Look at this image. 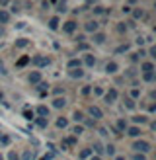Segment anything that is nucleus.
<instances>
[{"label": "nucleus", "instance_id": "1a4fd4ad", "mask_svg": "<svg viewBox=\"0 0 156 160\" xmlns=\"http://www.w3.org/2000/svg\"><path fill=\"white\" fill-rule=\"evenodd\" d=\"M105 72L107 74H115L117 72V62H107V65H105Z\"/></svg>", "mask_w": 156, "mask_h": 160}, {"label": "nucleus", "instance_id": "9d476101", "mask_svg": "<svg viewBox=\"0 0 156 160\" xmlns=\"http://www.w3.org/2000/svg\"><path fill=\"white\" fill-rule=\"evenodd\" d=\"M65 103H66V100H65V98H55V100H53V108L61 109V108H65Z\"/></svg>", "mask_w": 156, "mask_h": 160}, {"label": "nucleus", "instance_id": "6e6d98bb", "mask_svg": "<svg viewBox=\"0 0 156 160\" xmlns=\"http://www.w3.org/2000/svg\"><path fill=\"white\" fill-rule=\"evenodd\" d=\"M90 160H101V158H100V156H92Z\"/></svg>", "mask_w": 156, "mask_h": 160}, {"label": "nucleus", "instance_id": "ddd939ff", "mask_svg": "<svg viewBox=\"0 0 156 160\" xmlns=\"http://www.w3.org/2000/svg\"><path fill=\"white\" fill-rule=\"evenodd\" d=\"M8 20H10V14L6 10H0V26H2V23H8Z\"/></svg>", "mask_w": 156, "mask_h": 160}, {"label": "nucleus", "instance_id": "ea45409f", "mask_svg": "<svg viewBox=\"0 0 156 160\" xmlns=\"http://www.w3.org/2000/svg\"><path fill=\"white\" fill-rule=\"evenodd\" d=\"M76 142V137H68L66 141H65V145H74Z\"/></svg>", "mask_w": 156, "mask_h": 160}, {"label": "nucleus", "instance_id": "4468645a", "mask_svg": "<svg viewBox=\"0 0 156 160\" xmlns=\"http://www.w3.org/2000/svg\"><path fill=\"white\" fill-rule=\"evenodd\" d=\"M29 45V39H16V47L18 49H23V47Z\"/></svg>", "mask_w": 156, "mask_h": 160}, {"label": "nucleus", "instance_id": "de8ad7c7", "mask_svg": "<svg viewBox=\"0 0 156 160\" xmlns=\"http://www.w3.org/2000/svg\"><path fill=\"white\" fill-rule=\"evenodd\" d=\"M53 154H55V152H49V154H45L41 160H51V158H53Z\"/></svg>", "mask_w": 156, "mask_h": 160}, {"label": "nucleus", "instance_id": "9b49d317", "mask_svg": "<svg viewBox=\"0 0 156 160\" xmlns=\"http://www.w3.org/2000/svg\"><path fill=\"white\" fill-rule=\"evenodd\" d=\"M82 67V61L80 59H70L68 61V68H80Z\"/></svg>", "mask_w": 156, "mask_h": 160}, {"label": "nucleus", "instance_id": "49530a36", "mask_svg": "<svg viewBox=\"0 0 156 160\" xmlns=\"http://www.w3.org/2000/svg\"><path fill=\"white\" fill-rule=\"evenodd\" d=\"M148 55H150V57H156V47H150V51H148Z\"/></svg>", "mask_w": 156, "mask_h": 160}, {"label": "nucleus", "instance_id": "423d86ee", "mask_svg": "<svg viewBox=\"0 0 156 160\" xmlns=\"http://www.w3.org/2000/svg\"><path fill=\"white\" fill-rule=\"evenodd\" d=\"M29 82H31V84H39V82H41V72H39V70L31 72V74H29Z\"/></svg>", "mask_w": 156, "mask_h": 160}, {"label": "nucleus", "instance_id": "6ab92c4d", "mask_svg": "<svg viewBox=\"0 0 156 160\" xmlns=\"http://www.w3.org/2000/svg\"><path fill=\"white\" fill-rule=\"evenodd\" d=\"M94 41H96V43H100V45H101V43L105 41V35H104V33H94Z\"/></svg>", "mask_w": 156, "mask_h": 160}, {"label": "nucleus", "instance_id": "cd10ccee", "mask_svg": "<svg viewBox=\"0 0 156 160\" xmlns=\"http://www.w3.org/2000/svg\"><path fill=\"white\" fill-rule=\"evenodd\" d=\"M33 158V152H31V150H26V152L22 154V160H31Z\"/></svg>", "mask_w": 156, "mask_h": 160}, {"label": "nucleus", "instance_id": "4d7b16f0", "mask_svg": "<svg viewBox=\"0 0 156 160\" xmlns=\"http://www.w3.org/2000/svg\"><path fill=\"white\" fill-rule=\"evenodd\" d=\"M115 160H125V158H123V156H117V158H115Z\"/></svg>", "mask_w": 156, "mask_h": 160}, {"label": "nucleus", "instance_id": "7ed1b4c3", "mask_svg": "<svg viewBox=\"0 0 156 160\" xmlns=\"http://www.w3.org/2000/svg\"><path fill=\"white\" fill-rule=\"evenodd\" d=\"M62 29H65V33H74V31H76V22L74 20L66 22L65 26H62Z\"/></svg>", "mask_w": 156, "mask_h": 160}, {"label": "nucleus", "instance_id": "5fc2aeb1", "mask_svg": "<svg viewBox=\"0 0 156 160\" xmlns=\"http://www.w3.org/2000/svg\"><path fill=\"white\" fill-rule=\"evenodd\" d=\"M0 74H6V70H4V67H2V62H0Z\"/></svg>", "mask_w": 156, "mask_h": 160}, {"label": "nucleus", "instance_id": "f704fd0d", "mask_svg": "<svg viewBox=\"0 0 156 160\" xmlns=\"http://www.w3.org/2000/svg\"><path fill=\"white\" fill-rule=\"evenodd\" d=\"M57 10H59V12H66V2H65V0H61V2H59V8H57Z\"/></svg>", "mask_w": 156, "mask_h": 160}, {"label": "nucleus", "instance_id": "c756f323", "mask_svg": "<svg viewBox=\"0 0 156 160\" xmlns=\"http://www.w3.org/2000/svg\"><path fill=\"white\" fill-rule=\"evenodd\" d=\"M129 51V45L127 43H125V45H121V47H117V49H115V53H127Z\"/></svg>", "mask_w": 156, "mask_h": 160}, {"label": "nucleus", "instance_id": "2eb2a0df", "mask_svg": "<svg viewBox=\"0 0 156 160\" xmlns=\"http://www.w3.org/2000/svg\"><path fill=\"white\" fill-rule=\"evenodd\" d=\"M37 113H39V117H49V109H47L45 106H39L37 108Z\"/></svg>", "mask_w": 156, "mask_h": 160}, {"label": "nucleus", "instance_id": "20e7f679", "mask_svg": "<svg viewBox=\"0 0 156 160\" xmlns=\"http://www.w3.org/2000/svg\"><path fill=\"white\" fill-rule=\"evenodd\" d=\"M90 115L94 117V119H101V117H104V113H101V109L100 108H96V106H90Z\"/></svg>", "mask_w": 156, "mask_h": 160}, {"label": "nucleus", "instance_id": "4be33fe9", "mask_svg": "<svg viewBox=\"0 0 156 160\" xmlns=\"http://www.w3.org/2000/svg\"><path fill=\"white\" fill-rule=\"evenodd\" d=\"M125 129H127V123H125V119H119V121H117V131H125Z\"/></svg>", "mask_w": 156, "mask_h": 160}, {"label": "nucleus", "instance_id": "3c124183", "mask_svg": "<svg viewBox=\"0 0 156 160\" xmlns=\"http://www.w3.org/2000/svg\"><path fill=\"white\" fill-rule=\"evenodd\" d=\"M6 4H10V0H0V6H6Z\"/></svg>", "mask_w": 156, "mask_h": 160}, {"label": "nucleus", "instance_id": "b1692460", "mask_svg": "<svg viewBox=\"0 0 156 160\" xmlns=\"http://www.w3.org/2000/svg\"><path fill=\"white\" fill-rule=\"evenodd\" d=\"M66 125H68V121H66L65 117H61V119H57V127H61V129H65Z\"/></svg>", "mask_w": 156, "mask_h": 160}, {"label": "nucleus", "instance_id": "c9c22d12", "mask_svg": "<svg viewBox=\"0 0 156 160\" xmlns=\"http://www.w3.org/2000/svg\"><path fill=\"white\" fill-rule=\"evenodd\" d=\"M74 121H82V119H84V115H82V111H74Z\"/></svg>", "mask_w": 156, "mask_h": 160}, {"label": "nucleus", "instance_id": "79ce46f5", "mask_svg": "<svg viewBox=\"0 0 156 160\" xmlns=\"http://www.w3.org/2000/svg\"><path fill=\"white\" fill-rule=\"evenodd\" d=\"M94 94H96V96H101V94H104V90H101L100 86H96V88H94Z\"/></svg>", "mask_w": 156, "mask_h": 160}, {"label": "nucleus", "instance_id": "a878e982", "mask_svg": "<svg viewBox=\"0 0 156 160\" xmlns=\"http://www.w3.org/2000/svg\"><path fill=\"white\" fill-rule=\"evenodd\" d=\"M94 150H96V154L100 156L101 152H104V147H101V145H100V142H94Z\"/></svg>", "mask_w": 156, "mask_h": 160}, {"label": "nucleus", "instance_id": "a19ab883", "mask_svg": "<svg viewBox=\"0 0 156 160\" xmlns=\"http://www.w3.org/2000/svg\"><path fill=\"white\" fill-rule=\"evenodd\" d=\"M90 92H92V88H90V86H84V88H82V94H84V96H88Z\"/></svg>", "mask_w": 156, "mask_h": 160}, {"label": "nucleus", "instance_id": "8fccbe9b", "mask_svg": "<svg viewBox=\"0 0 156 160\" xmlns=\"http://www.w3.org/2000/svg\"><path fill=\"white\" fill-rule=\"evenodd\" d=\"M84 39H86L84 35H78V37H76V41H78V43H84Z\"/></svg>", "mask_w": 156, "mask_h": 160}, {"label": "nucleus", "instance_id": "bf43d9fd", "mask_svg": "<svg viewBox=\"0 0 156 160\" xmlns=\"http://www.w3.org/2000/svg\"><path fill=\"white\" fill-rule=\"evenodd\" d=\"M0 160H4V156H2V154H0Z\"/></svg>", "mask_w": 156, "mask_h": 160}, {"label": "nucleus", "instance_id": "a18cd8bd", "mask_svg": "<svg viewBox=\"0 0 156 160\" xmlns=\"http://www.w3.org/2000/svg\"><path fill=\"white\" fill-rule=\"evenodd\" d=\"M117 29H119L121 33H123V31H127V26H123V23H119V26H117Z\"/></svg>", "mask_w": 156, "mask_h": 160}, {"label": "nucleus", "instance_id": "c03bdc74", "mask_svg": "<svg viewBox=\"0 0 156 160\" xmlns=\"http://www.w3.org/2000/svg\"><path fill=\"white\" fill-rule=\"evenodd\" d=\"M94 12H96V14H104L105 10H104V8H100V6H96V8H94Z\"/></svg>", "mask_w": 156, "mask_h": 160}, {"label": "nucleus", "instance_id": "f3484780", "mask_svg": "<svg viewBox=\"0 0 156 160\" xmlns=\"http://www.w3.org/2000/svg\"><path fill=\"white\" fill-rule=\"evenodd\" d=\"M10 145V137L8 135H0V147H8Z\"/></svg>", "mask_w": 156, "mask_h": 160}, {"label": "nucleus", "instance_id": "f257e3e1", "mask_svg": "<svg viewBox=\"0 0 156 160\" xmlns=\"http://www.w3.org/2000/svg\"><path fill=\"white\" fill-rule=\"evenodd\" d=\"M29 61L33 62L35 67H49L51 65V59L49 57H41V55H35V57H31Z\"/></svg>", "mask_w": 156, "mask_h": 160}, {"label": "nucleus", "instance_id": "052dcab7", "mask_svg": "<svg viewBox=\"0 0 156 160\" xmlns=\"http://www.w3.org/2000/svg\"><path fill=\"white\" fill-rule=\"evenodd\" d=\"M0 100H2V92H0Z\"/></svg>", "mask_w": 156, "mask_h": 160}, {"label": "nucleus", "instance_id": "6e6552de", "mask_svg": "<svg viewBox=\"0 0 156 160\" xmlns=\"http://www.w3.org/2000/svg\"><path fill=\"white\" fill-rule=\"evenodd\" d=\"M140 70H143V74H146V72H154V65H152V62H143Z\"/></svg>", "mask_w": 156, "mask_h": 160}, {"label": "nucleus", "instance_id": "58836bf2", "mask_svg": "<svg viewBox=\"0 0 156 160\" xmlns=\"http://www.w3.org/2000/svg\"><path fill=\"white\" fill-rule=\"evenodd\" d=\"M22 10V8H20V2H14L12 4V12H20Z\"/></svg>", "mask_w": 156, "mask_h": 160}, {"label": "nucleus", "instance_id": "680f3d73", "mask_svg": "<svg viewBox=\"0 0 156 160\" xmlns=\"http://www.w3.org/2000/svg\"><path fill=\"white\" fill-rule=\"evenodd\" d=\"M0 135H2V133H0Z\"/></svg>", "mask_w": 156, "mask_h": 160}, {"label": "nucleus", "instance_id": "5701e85b", "mask_svg": "<svg viewBox=\"0 0 156 160\" xmlns=\"http://www.w3.org/2000/svg\"><path fill=\"white\" fill-rule=\"evenodd\" d=\"M23 117H26L27 121H31V119H35V113H33V111H29V109H26V111H23Z\"/></svg>", "mask_w": 156, "mask_h": 160}, {"label": "nucleus", "instance_id": "a211bd4d", "mask_svg": "<svg viewBox=\"0 0 156 160\" xmlns=\"http://www.w3.org/2000/svg\"><path fill=\"white\" fill-rule=\"evenodd\" d=\"M84 62H86L88 67H94V65H96V59H94L92 55H86V57H84Z\"/></svg>", "mask_w": 156, "mask_h": 160}, {"label": "nucleus", "instance_id": "f03ea898", "mask_svg": "<svg viewBox=\"0 0 156 160\" xmlns=\"http://www.w3.org/2000/svg\"><path fill=\"white\" fill-rule=\"evenodd\" d=\"M133 148H135L137 152H140V154H143V152H148V150H150V145H148L146 141H137L135 145H133Z\"/></svg>", "mask_w": 156, "mask_h": 160}, {"label": "nucleus", "instance_id": "4c0bfd02", "mask_svg": "<svg viewBox=\"0 0 156 160\" xmlns=\"http://www.w3.org/2000/svg\"><path fill=\"white\" fill-rule=\"evenodd\" d=\"M8 160H20V156L14 152V150H10V154H8Z\"/></svg>", "mask_w": 156, "mask_h": 160}, {"label": "nucleus", "instance_id": "aec40b11", "mask_svg": "<svg viewBox=\"0 0 156 160\" xmlns=\"http://www.w3.org/2000/svg\"><path fill=\"white\" fill-rule=\"evenodd\" d=\"M49 28H51V29H57V28H59V18H57V16L49 20Z\"/></svg>", "mask_w": 156, "mask_h": 160}, {"label": "nucleus", "instance_id": "2f4dec72", "mask_svg": "<svg viewBox=\"0 0 156 160\" xmlns=\"http://www.w3.org/2000/svg\"><path fill=\"white\" fill-rule=\"evenodd\" d=\"M133 121L135 123H146V117L144 115H137V117H133Z\"/></svg>", "mask_w": 156, "mask_h": 160}, {"label": "nucleus", "instance_id": "0eeeda50", "mask_svg": "<svg viewBox=\"0 0 156 160\" xmlns=\"http://www.w3.org/2000/svg\"><path fill=\"white\" fill-rule=\"evenodd\" d=\"M70 78H82L84 76V70L82 68H70Z\"/></svg>", "mask_w": 156, "mask_h": 160}, {"label": "nucleus", "instance_id": "e433bc0d", "mask_svg": "<svg viewBox=\"0 0 156 160\" xmlns=\"http://www.w3.org/2000/svg\"><path fill=\"white\" fill-rule=\"evenodd\" d=\"M72 133L74 135H80V133H84V129H82L80 125H76V127H72Z\"/></svg>", "mask_w": 156, "mask_h": 160}, {"label": "nucleus", "instance_id": "dca6fc26", "mask_svg": "<svg viewBox=\"0 0 156 160\" xmlns=\"http://www.w3.org/2000/svg\"><path fill=\"white\" fill-rule=\"evenodd\" d=\"M96 29H98V22H88L86 23V31H94V33H96Z\"/></svg>", "mask_w": 156, "mask_h": 160}, {"label": "nucleus", "instance_id": "412c9836", "mask_svg": "<svg viewBox=\"0 0 156 160\" xmlns=\"http://www.w3.org/2000/svg\"><path fill=\"white\" fill-rule=\"evenodd\" d=\"M27 62H29V57H22L18 62H16V67H18V68H22V67H26Z\"/></svg>", "mask_w": 156, "mask_h": 160}, {"label": "nucleus", "instance_id": "bb28decb", "mask_svg": "<svg viewBox=\"0 0 156 160\" xmlns=\"http://www.w3.org/2000/svg\"><path fill=\"white\" fill-rule=\"evenodd\" d=\"M129 135H131V137H139V135H140L139 127H131V129H129Z\"/></svg>", "mask_w": 156, "mask_h": 160}, {"label": "nucleus", "instance_id": "39448f33", "mask_svg": "<svg viewBox=\"0 0 156 160\" xmlns=\"http://www.w3.org/2000/svg\"><path fill=\"white\" fill-rule=\"evenodd\" d=\"M115 100H117V90H113V88H111L109 92H105V102L111 103V102H115Z\"/></svg>", "mask_w": 156, "mask_h": 160}, {"label": "nucleus", "instance_id": "c85d7f7f", "mask_svg": "<svg viewBox=\"0 0 156 160\" xmlns=\"http://www.w3.org/2000/svg\"><path fill=\"white\" fill-rule=\"evenodd\" d=\"M143 78H144V82H152V80H154V72H146V74H143Z\"/></svg>", "mask_w": 156, "mask_h": 160}, {"label": "nucleus", "instance_id": "37998d69", "mask_svg": "<svg viewBox=\"0 0 156 160\" xmlns=\"http://www.w3.org/2000/svg\"><path fill=\"white\" fill-rule=\"evenodd\" d=\"M144 41H146L144 37H137V45H140V47H143V45H144Z\"/></svg>", "mask_w": 156, "mask_h": 160}, {"label": "nucleus", "instance_id": "13d9d810", "mask_svg": "<svg viewBox=\"0 0 156 160\" xmlns=\"http://www.w3.org/2000/svg\"><path fill=\"white\" fill-rule=\"evenodd\" d=\"M86 2H88V4H90V2H94V0H86Z\"/></svg>", "mask_w": 156, "mask_h": 160}, {"label": "nucleus", "instance_id": "473e14b6", "mask_svg": "<svg viewBox=\"0 0 156 160\" xmlns=\"http://www.w3.org/2000/svg\"><path fill=\"white\" fill-rule=\"evenodd\" d=\"M105 152H107L109 156H113V154H115V147H113V145H107V147H105Z\"/></svg>", "mask_w": 156, "mask_h": 160}, {"label": "nucleus", "instance_id": "393cba45", "mask_svg": "<svg viewBox=\"0 0 156 160\" xmlns=\"http://www.w3.org/2000/svg\"><path fill=\"white\" fill-rule=\"evenodd\" d=\"M133 16H135L137 20H140V18H144V10H140V8H137V10L133 12Z\"/></svg>", "mask_w": 156, "mask_h": 160}, {"label": "nucleus", "instance_id": "603ef678", "mask_svg": "<svg viewBox=\"0 0 156 160\" xmlns=\"http://www.w3.org/2000/svg\"><path fill=\"white\" fill-rule=\"evenodd\" d=\"M4 35H6V31H4V28H2V26H0V37H4Z\"/></svg>", "mask_w": 156, "mask_h": 160}, {"label": "nucleus", "instance_id": "864d4df0", "mask_svg": "<svg viewBox=\"0 0 156 160\" xmlns=\"http://www.w3.org/2000/svg\"><path fill=\"white\" fill-rule=\"evenodd\" d=\"M135 160H144V156H143V154H140V152H139V154L135 156Z\"/></svg>", "mask_w": 156, "mask_h": 160}, {"label": "nucleus", "instance_id": "09e8293b", "mask_svg": "<svg viewBox=\"0 0 156 160\" xmlns=\"http://www.w3.org/2000/svg\"><path fill=\"white\" fill-rule=\"evenodd\" d=\"M78 49H80V51H86V49H88V45H86V43H80V47H78Z\"/></svg>", "mask_w": 156, "mask_h": 160}, {"label": "nucleus", "instance_id": "f8f14e48", "mask_svg": "<svg viewBox=\"0 0 156 160\" xmlns=\"http://www.w3.org/2000/svg\"><path fill=\"white\" fill-rule=\"evenodd\" d=\"M35 125L41 127V129H45V127L49 125V121H47V117H37V119H35Z\"/></svg>", "mask_w": 156, "mask_h": 160}, {"label": "nucleus", "instance_id": "7c9ffc66", "mask_svg": "<svg viewBox=\"0 0 156 160\" xmlns=\"http://www.w3.org/2000/svg\"><path fill=\"white\" fill-rule=\"evenodd\" d=\"M125 106H127L129 109H135V102H133L131 98H125Z\"/></svg>", "mask_w": 156, "mask_h": 160}, {"label": "nucleus", "instance_id": "72a5a7b5", "mask_svg": "<svg viewBox=\"0 0 156 160\" xmlns=\"http://www.w3.org/2000/svg\"><path fill=\"white\" fill-rule=\"evenodd\" d=\"M90 154H92V148H84L82 152H80V158H88Z\"/></svg>", "mask_w": 156, "mask_h": 160}]
</instances>
